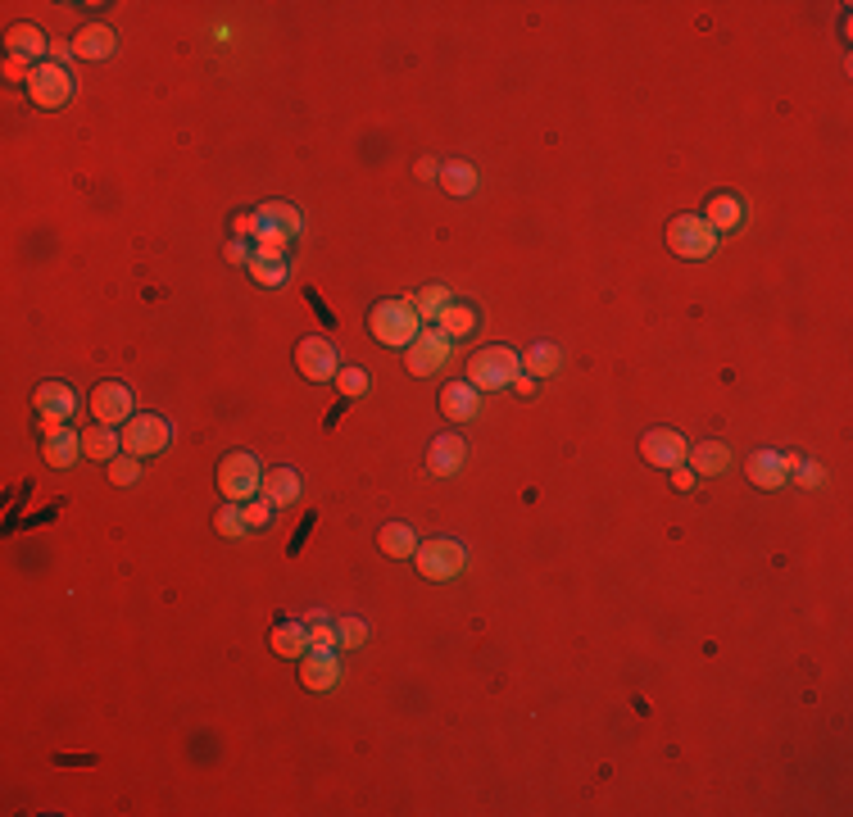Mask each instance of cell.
<instances>
[{"instance_id": "6da1fadb", "label": "cell", "mask_w": 853, "mask_h": 817, "mask_svg": "<svg viewBox=\"0 0 853 817\" xmlns=\"http://www.w3.org/2000/svg\"><path fill=\"white\" fill-rule=\"evenodd\" d=\"M368 327H373V336L382 345H391V350H409L413 336L422 332V314H418V305H413V300L391 296V300H377V305H373Z\"/></svg>"}, {"instance_id": "8fae6325", "label": "cell", "mask_w": 853, "mask_h": 817, "mask_svg": "<svg viewBox=\"0 0 853 817\" xmlns=\"http://www.w3.org/2000/svg\"><path fill=\"white\" fill-rule=\"evenodd\" d=\"M41 454L50 468H73L82 454V436L69 432V423H41Z\"/></svg>"}, {"instance_id": "b9f144b4", "label": "cell", "mask_w": 853, "mask_h": 817, "mask_svg": "<svg viewBox=\"0 0 853 817\" xmlns=\"http://www.w3.org/2000/svg\"><path fill=\"white\" fill-rule=\"evenodd\" d=\"M227 259H232V264H241V268H250V259H255V255H250L241 241H232V246H227Z\"/></svg>"}, {"instance_id": "484cf974", "label": "cell", "mask_w": 853, "mask_h": 817, "mask_svg": "<svg viewBox=\"0 0 853 817\" xmlns=\"http://www.w3.org/2000/svg\"><path fill=\"white\" fill-rule=\"evenodd\" d=\"M522 368H527V373H536V377H554L563 368V350L554 341H536L527 355H522Z\"/></svg>"}, {"instance_id": "44dd1931", "label": "cell", "mask_w": 853, "mask_h": 817, "mask_svg": "<svg viewBox=\"0 0 853 817\" xmlns=\"http://www.w3.org/2000/svg\"><path fill=\"white\" fill-rule=\"evenodd\" d=\"M118 46V37L105 28V23H87V28L73 37V55H82V60H109Z\"/></svg>"}, {"instance_id": "f1b7e54d", "label": "cell", "mask_w": 853, "mask_h": 817, "mask_svg": "<svg viewBox=\"0 0 853 817\" xmlns=\"http://www.w3.org/2000/svg\"><path fill=\"white\" fill-rule=\"evenodd\" d=\"M441 187L450 191V196H472V191H477V168L463 164V159L441 164Z\"/></svg>"}, {"instance_id": "277c9868", "label": "cell", "mask_w": 853, "mask_h": 817, "mask_svg": "<svg viewBox=\"0 0 853 817\" xmlns=\"http://www.w3.org/2000/svg\"><path fill=\"white\" fill-rule=\"evenodd\" d=\"M413 563H418V572L427 581H454V577H463V568H468V550H463L459 541H450V536H436V541L418 545Z\"/></svg>"}, {"instance_id": "836d02e7", "label": "cell", "mask_w": 853, "mask_h": 817, "mask_svg": "<svg viewBox=\"0 0 853 817\" xmlns=\"http://www.w3.org/2000/svg\"><path fill=\"white\" fill-rule=\"evenodd\" d=\"M309 640H314L318 650H336V622H327V613H309Z\"/></svg>"}, {"instance_id": "d590c367", "label": "cell", "mask_w": 853, "mask_h": 817, "mask_svg": "<svg viewBox=\"0 0 853 817\" xmlns=\"http://www.w3.org/2000/svg\"><path fill=\"white\" fill-rule=\"evenodd\" d=\"M336 386H341V395H363L368 391V373H363V368H341V373H336Z\"/></svg>"}, {"instance_id": "1f68e13d", "label": "cell", "mask_w": 853, "mask_h": 817, "mask_svg": "<svg viewBox=\"0 0 853 817\" xmlns=\"http://www.w3.org/2000/svg\"><path fill=\"white\" fill-rule=\"evenodd\" d=\"M413 305H418V314L427 318V323H436V318L450 309V291H445V286H427L422 296H413Z\"/></svg>"}, {"instance_id": "ba28073f", "label": "cell", "mask_w": 853, "mask_h": 817, "mask_svg": "<svg viewBox=\"0 0 853 817\" xmlns=\"http://www.w3.org/2000/svg\"><path fill=\"white\" fill-rule=\"evenodd\" d=\"M450 336L441 332V327H427V332L413 336V345L404 350V364H409L413 377H432L445 368V359H450Z\"/></svg>"}, {"instance_id": "83f0119b", "label": "cell", "mask_w": 853, "mask_h": 817, "mask_svg": "<svg viewBox=\"0 0 853 817\" xmlns=\"http://www.w3.org/2000/svg\"><path fill=\"white\" fill-rule=\"evenodd\" d=\"M436 327H441L450 341H454V336H472V332H477V309H472V305H459V300H450V309L436 318Z\"/></svg>"}, {"instance_id": "d4e9b609", "label": "cell", "mask_w": 853, "mask_h": 817, "mask_svg": "<svg viewBox=\"0 0 853 817\" xmlns=\"http://www.w3.org/2000/svg\"><path fill=\"white\" fill-rule=\"evenodd\" d=\"M377 545H382L386 559H413V554H418V536H413V527H404V522H386Z\"/></svg>"}, {"instance_id": "7402d4cb", "label": "cell", "mask_w": 853, "mask_h": 817, "mask_svg": "<svg viewBox=\"0 0 853 817\" xmlns=\"http://www.w3.org/2000/svg\"><path fill=\"white\" fill-rule=\"evenodd\" d=\"M264 495L273 509H286V504L300 500V473L295 468H273V473H264Z\"/></svg>"}, {"instance_id": "d6986e66", "label": "cell", "mask_w": 853, "mask_h": 817, "mask_svg": "<svg viewBox=\"0 0 853 817\" xmlns=\"http://www.w3.org/2000/svg\"><path fill=\"white\" fill-rule=\"evenodd\" d=\"M309 627L304 622H277L273 631H268V650L273 654H282V659H304L309 654Z\"/></svg>"}, {"instance_id": "9c48e42d", "label": "cell", "mask_w": 853, "mask_h": 817, "mask_svg": "<svg viewBox=\"0 0 853 817\" xmlns=\"http://www.w3.org/2000/svg\"><path fill=\"white\" fill-rule=\"evenodd\" d=\"M295 368H300L309 382H336L341 373V359H336V345L327 336H304L295 345Z\"/></svg>"}, {"instance_id": "4fadbf2b", "label": "cell", "mask_w": 853, "mask_h": 817, "mask_svg": "<svg viewBox=\"0 0 853 817\" xmlns=\"http://www.w3.org/2000/svg\"><path fill=\"white\" fill-rule=\"evenodd\" d=\"M91 414H96V423H105V427L128 423L132 418V391L123 382H100L96 391H91Z\"/></svg>"}, {"instance_id": "60d3db41", "label": "cell", "mask_w": 853, "mask_h": 817, "mask_svg": "<svg viewBox=\"0 0 853 817\" xmlns=\"http://www.w3.org/2000/svg\"><path fill=\"white\" fill-rule=\"evenodd\" d=\"M69 60H73V41H69V46H64V41H55V46H50V64H64V69H69Z\"/></svg>"}, {"instance_id": "7c38bea8", "label": "cell", "mask_w": 853, "mask_h": 817, "mask_svg": "<svg viewBox=\"0 0 853 817\" xmlns=\"http://www.w3.org/2000/svg\"><path fill=\"white\" fill-rule=\"evenodd\" d=\"M795 454H781V450H758L754 459H749V482L758 486V491H776V486L790 482V473H795Z\"/></svg>"}, {"instance_id": "e0dca14e", "label": "cell", "mask_w": 853, "mask_h": 817, "mask_svg": "<svg viewBox=\"0 0 853 817\" xmlns=\"http://www.w3.org/2000/svg\"><path fill=\"white\" fill-rule=\"evenodd\" d=\"M300 232V214L282 200H268V205L255 209V241L259 237H295Z\"/></svg>"}, {"instance_id": "7a4b0ae2", "label": "cell", "mask_w": 853, "mask_h": 817, "mask_svg": "<svg viewBox=\"0 0 853 817\" xmlns=\"http://www.w3.org/2000/svg\"><path fill=\"white\" fill-rule=\"evenodd\" d=\"M522 377V355L509 345H481L477 355L468 359V382L477 391H504Z\"/></svg>"}, {"instance_id": "f35d334b", "label": "cell", "mask_w": 853, "mask_h": 817, "mask_svg": "<svg viewBox=\"0 0 853 817\" xmlns=\"http://www.w3.org/2000/svg\"><path fill=\"white\" fill-rule=\"evenodd\" d=\"M795 473H799V486H808V491L822 486V468H817V463H795Z\"/></svg>"}, {"instance_id": "ffe728a7", "label": "cell", "mask_w": 853, "mask_h": 817, "mask_svg": "<svg viewBox=\"0 0 853 817\" xmlns=\"http://www.w3.org/2000/svg\"><path fill=\"white\" fill-rule=\"evenodd\" d=\"M5 46H10V55H19V60H41V55H50V41L41 37L37 23H14V28L5 32Z\"/></svg>"}, {"instance_id": "7bdbcfd3", "label": "cell", "mask_w": 853, "mask_h": 817, "mask_svg": "<svg viewBox=\"0 0 853 817\" xmlns=\"http://www.w3.org/2000/svg\"><path fill=\"white\" fill-rule=\"evenodd\" d=\"M672 486H677V491H695V473H686V468H672Z\"/></svg>"}, {"instance_id": "74e56055", "label": "cell", "mask_w": 853, "mask_h": 817, "mask_svg": "<svg viewBox=\"0 0 853 817\" xmlns=\"http://www.w3.org/2000/svg\"><path fill=\"white\" fill-rule=\"evenodd\" d=\"M286 241H291V237H259V250H255V255L286 259Z\"/></svg>"}, {"instance_id": "d6a6232c", "label": "cell", "mask_w": 853, "mask_h": 817, "mask_svg": "<svg viewBox=\"0 0 853 817\" xmlns=\"http://www.w3.org/2000/svg\"><path fill=\"white\" fill-rule=\"evenodd\" d=\"M109 482L114 486H137L141 482V459L137 454H118V459H109Z\"/></svg>"}, {"instance_id": "603a6c76", "label": "cell", "mask_w": 853, "mask_h": 817, "mask_svg": "<svg viewBox=\"0 0 853 817\" xmlns=\"http://www.w3.org/2000/svg\"><path fill=\"white\" fill-rule=\"evenodd\" d=\"M731 468V450L722 441H704V445H690V473L695 477H717Z\"/></svg>"}, {"instance_id": "4dcf8cb0", "label": "cell", "mask_w": 853, "mask_h": 817, "mask_svg": "<svg viewBox=\"0 0 853 817\" xmlns=\"http://www.w3.org/2000/svg\"><path fill=\"white\" fill-rule=\"evenodd\" d=\"M286 273H291V268H286V259H268V255L250 259V277H255L259 286H282Z\"/></svg>"}, {"instance_id": "ee69618b", "label": "cell", "mask_w": 853, "mask_h": 817, "mask_svg": "<svg viewBox=\"0 0 853 817\" xmlns=\"http://www.w3.org/2000/svg\"><path fill=\"white\" fill-rule=\"evenodd\" d=\"M418 178H441V168H436L432 159H422V164H418Z\"/></svg>"}, {"instance_id": "2e32d148", "label": "cell", "mask_w": 853, "mask_h": 817, "mask_svg": "<svg viewBox=\"0 0 853 817\" xmlns=\"http://www.w3.org/2000/svg\"><path fill=\"white\" fill-rule=\"evenodd\" d=\"M336 681H341V663H336L332 650H309L300 659V686L304 690H332Z\"/></svg>"}, {"instance_id": "8d00e7d4", "label": "cell", "mask_w": 853, "mask_h": 817, "mask_svg": "<svg viewBox=\"0 0 853 817\" xmlns=\"http://www.w3.org/2000/svg\"><path fill=\"white\" fill-rule=\"evenodd\" d=\"M268 522H273V504L259 495V500L246 504V527H250V532H259V527H268Z\"/></svg>"}, {"instance_id": "52a82bcc", "label": "cell", "mask_w": 853, "mask_h": 817, "mask_svg": "<svg viewBox=\"0 0 853 817\" xmlns=\"http://www.w3.org/2000/svg\"><path fill=\"white\" fill-rule=\"evenodd\" d=\"M168 441H173V427H168L159 414H132L128 423H123V454L150 459V454H159Z\"/></svg>"}, {"instance_id": "ac0fdd59", "label": "cell", "mask_w": 853, "mask_h": 817, "mask_svg": "<svg viewBox=\"0 0 853 817\" xmlns=\"http://www.w3.org/2000/svg\"><path fill=\"white\" fill-rule=\"evenodd\" d=\"M441 409L445 418H454V423H472V418L481 414V400H477V386L463 377V382H450L441 391Z\"/></svg>"}, {"instance_id": "f6af8a7d", "label": "cell", "mask_w": 853, "mask_h": 817, "mask_svg": "<svg viewBox=\"0 0 853 817\" xmlns=\"http://www.w3.org/2000/svg\"><path fill=\"white\" fill-rule=\"evenodd\" d=\"M513 391H518V395H531V391H536V377H518V382H513Z\"/></svg>"}, {"instance_id": "5bb4252c", "label": "cell", "mask_w": 853, "mask_h": 817, "mask_svg": "<svg viewBox=\"0 0 853 817\" xmlns=\"http://www.w3.org/2000/svg\"><path fill=\"white\" fill-rule=\"evenodd\" d=\"M32 404H37L41 423H69V418L78 414V395H73V386H64V382H41L37 395H32Z\"/></svg>"}, {"instance_id": "cb8c5ba5", "label": "cell", "mask_w": 853, "mask_h": 817, "mask_svg": "<svg viewBox=\"0 0 853 817\" xmlns=\"http://www.w3.org/2000/svg\"><path fill=\"white\" fill-rule=\"evenodd\" d=\"M118 450H123V436H114V427L96 423L91 432H82V454H87V459L109 463V459H118Z\"/></svg>"}, {"instance_id": "4316f807", "label": "cell", "mask_w": 853, "mask_h": 817, "mask_svg": "<svg viewBox=\"0 0 853 817\" xmlns=\"http://www.w3.org/2000/svg\"><path fill=\"white\" fill-rule=\"evenodd\" d=\"M740 214H745V205H740L736 196H713L704 209V223L713 227V232H731V227H740Z\"/></svg>"}, {"instance_id": "f546056e", "label": "cell", "mask_w": 853, "mask_h": 817, "mask_svg": "<svg viewBox=\"0 0 853 817\" xmlns=\"http://www.w3.org/2000/svg\"><path fill=\"white\" fill-rule=\"evenodd\" d=\"M214 532L227 536V541H232V536H246V504H232V500H227L223 509L214 513Z\"/></svg>"}, {"instance_id": "3957f363", "label": "cell", "mask_w": 853, "mask_h": 817, "mask_svg": "<svg viewBox=\"0 0 853 817\" xmlns=\"http://www.w3.org/2000/svg\"><path fill=\"white\" fill-rule=\"evenodd\" d=\"M218 491H223V500H232V504L259 500V491H264V468H259L255 454L250 450L223 454V463H218Z\"/></svg>"}, {"instance_id": "5b68a950", "label": "cell", "mask_w": 853, "mask_h": 817, "mask_svg": "<svg viewBox=\"0 0 853 817\" xmlns=\"http://www.w3.org/2000/svg\"><path fill=\"white\" fill-rule=\"evenodd\" d=\"M667 250L681 259H708L717 250V232L704 223V214H681L667 223Z\"/></svg>"}, {"instance_id": "30bf717a", "label": "cell", "mask_w": 853, "mask_h": 817, "mask_svg": "<svg viewBox=\"0 0 853 817\" xmlns=\"http://www.w3.org/2000/svg\"><path fill=\"white\" fill-rule=\"evenodd\" d=\"M686 454H690L686 436L672 432V427H654V432L640 436V459H645L649 468H681Z\"/></svg>"}, {"instance_id": "e575fe53", "label": "cell", "mask_w": 853, "mask_h": 817, "mask_svg": "<svg viewBox=\"0 0 853 817\" xmlns=\"http://www.w3.org/2000/svg\"><path fill=\"white\" fill-rule=\"evenodd\" d=\"M363 640H368V622H363V618H341V622H336V645H345V650H359Z\"/></svg>"}, {"instance_id": "ab89813d", "label": "cell", "mask_w": 853, "mask_h": 817, "mask_svg": "<svg viewBox=\"0 0 853 817\" xmlns=\"http://www.w3.org/2000/svg\"><path fill=\"white\" fill-rule=\"evenodd\" d=\"M5 78H14V82H28L32 78V69H28V60H19V55H10V60H5Z\"/></svg>"}, {"instance_id": "9a60e30c", "label": "cell", "mask_w": 853, "mask_h": 817, "mask_svg": "<svg viewBox=\"0 0 853 817\" xmlns=\"http://www.w3.org/2000/svg\"><path fill=\"white\" fill-rule=\"evenodd\" d=\"M463 463H468V441H463V436H436V441L427 445V473L432 477L463 473Z\"/></svg>"}, {"instance_id": "8992f818", "label": "cell", "mask_w": 853, "mask_h": 817, "mask_svg": "<svg viewBox=\"0 0 853 817\" xmlns=\"http://www.w3.org/2000/svg\"><path fill=\"white\" fill-rule=\"evenodd\" d=\"M28 100L37 109H64L73 100V73L64 64H32L28 78Z\"/></svg>"}]
</instances>
